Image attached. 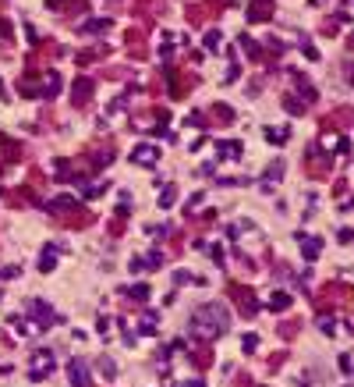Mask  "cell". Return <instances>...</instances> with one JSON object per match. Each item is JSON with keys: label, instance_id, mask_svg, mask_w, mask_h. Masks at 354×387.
I'll return each mask as SVG.
<instances>
[{"label": "cell", "instance_id": "3957f363", "mask_svg": "<svg viewBox=\"0 0 354 387\" xmlns=\"http://www.w3.org/2000/svg\"><path fill=\"white\" fill-rule=\"evenodd\" d=\"M132 156H135V160H139V163H146V168H153V163H156V160H160V153H156V149H153V146H139V149H135V153H132Z\"/></svg>", "mask_w": 354, "mask_h": 387}, {"label": "cell", "instance_id": "52a82bcc", "mask_svg": "<svg viewBox=\"0 0 354 387\" xmlns=\"http://www.w3.org/2000/svg\"><path fill=\"white\" fill-rule=\"evenodd\" d=\"M50 4H57V8H61V4H64V0H50Z\"/></svg>", "mask_w": 354, "mask_h": 387}, {"label": "cell", "instance_id": "7a4b0ae2", "mask_svg": "<svg viewBox=\"0 0 354 387\" xmlns=\"http://www.w3.org/2000/svg\"><path fill=\"white\" fill-rule=\"evenodd\" d=\"M68 376H71V383H75V387H89V369H85V362H78V359H75V362L68 366Z\"/></svg>", "mask_w": 354, "mask_h": 387}, {"label": "cell", "instance_id": "277c9868", "mask_svg": "<svg viewBox=\"0 0 354 387\" xmlns=\"http://www.w3.org/2000/svg\"><path fill=\"white\" fill-rule=\"evenodd\" d=\"M32 366H36V369H32V376H43L46 369H53V355H50V352H39V355L32 359Z\"/></svg>", "mask_w": 354, "mask_h": 387}, {"label": "cell", "instance_id": "6da1fadb", "mask_svg": "<svg viewBox=\"0 0 354 387\" xmlns=\"http://www.w3.org/2000/svg\"><path fill=\"white\" fill-rule=\"evenodd\" d=\"M227 327H230V316L220 306H202L192 316V330H195V334H202V338H220Z\"/></svg>", "mask_w": 354, "mask_h": 387}, {"label": "cell", "instance_id": "5b68a950", "mask_svg": "<svg viewBox=\"0 0 354 387\" xmlns=\"http://www.w3.org/2000/svg\"><path fill=\"white\" fill-rule=\"evenodd\" d=\"M170 203H174V189H167V192L160 196V206H170Z\"/></svg>", "mask_w": 354, "mask_h": 387}, {"label": "cell", "instance_id": "8992f818", "mask_svg": "<svg viewBox=\"0 0 354 387\" xmlns=\"http://www.w3.org/2000/svg\"><path fill=\"white\" fill-rule=\"evenodd\" d=\"M177 387H202V383H199V380H195V383H192V380H188V383H177Z\"/></svg>", "mask_w": 354, "mask_h": 387}]
</instances>
